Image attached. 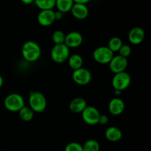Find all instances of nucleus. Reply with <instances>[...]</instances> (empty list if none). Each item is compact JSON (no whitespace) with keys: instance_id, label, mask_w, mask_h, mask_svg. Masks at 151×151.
Here are the masks:
<instances>
[{"instance_id":"obj_16","label":"nucleus","mask_w":151,"mask_h":151,"mask_svg":"<svg viewBox=\"0 0 151 151\" xmlns=\"http://www.w3.org/2000/svg\"><path fill=\"white\" fill-rule=\"evenodd\" d=\"M105 137L109 141L116 142L122 139V133L119 128L115 126H111L106 129L105 132Z\"/></svg>"},{"instance_id":"obj_18","label":"nucleus","mask_w":151,"mask_h":151,"mask_svg":"<svg viewBox=\"0 0 151 151\" xmlns=\"http://www.w3.org/2000/svg\"><path fill=\"white\" fill-rule=\"evenodd\" d=\"M74 3L73 0H55V7L58 11L65 13L70 11Z\"/></svg>"},{"instance_id":"obj_22","label":"nucleus","mask_w":151,"mask_h":151,"mask_svg":"<svg viewBox=\"0 0 151 151\" xmlns=\"http://www.w3.org/2000/svg\"><path fill=\"white\" fill-rule=\"evenodd\" d=\"M83 146V151H100V144L95 139H88Z\"/></svg>"},{"instance_id":"obj_29","label":"nucleus","mask_w":151,"mask_h":151,"mask_svg":"<svg viewBox=\"0 0 151 151\" xmlns=\"http://www.w3.org/2000/svg\"><path fill=\"white\" fill-rule=\"evenodd\" d=\"M21 1H22V3H24L25 4H30L32 2H34L35 0H21Z\"/></svg>"},{"instance_id":"obj_26","label":"nucleus","mask_w":151,"mask_h":151,"mask_svg":"<svg viewBox=\"0 0 151 151\" xmlns=\"http://www.w3.org/2000/svg\"><path fill=\"white\" fill-rule=\"evenodd\" d=\"M109 121V116H108L107 115L100 114V118H99L98 123L102 125H106V124H108Z\"/></svg>"},{"instance_id":"obj_28","label":"nucleus","mask_w":151,"mask_h":151,"mask_svg":"<svg viewBox=\"0 0 151 151\" xmlns=\"http://www.w3.org/2000/svg\"><path fill=\"white\" fill-rule=\"evenodd\" d=\"M75 3H79V4H86L87 3L89 2L91 0H73Z\"/></svg>"},{"instance_id":"obj_8","label":"nucleus","mask_w":151,"mask_h":151,"mask_svg":"<svg viewBox=\"0 0 151 151\" xmlns=\"http://www.w3.org/2000/svg\"><path fill=\"white\" fill-rule=\"evenodd\" d=\"M91 73L88 69L86 68H80L77 70L73 71L72 79L75 83L81 86H85L89 83L91 81Z\"/></svg>"},{"instance_id":"obj_12","label":"nucleus","mask_w":151,"mask_h":151,"mask_svg":"<svg viewBox=\"0 0 151 151\" xmlns=\"http://www.w3.org/2000/svg\"><path fill=\"white\" fill-rule=\"evenodd\" d=\"M145 31L139 27H135L130 30L128 33V40L134 45L140 44L145 39Z\"/></svg>"},{"instance_id":"obj_30","label":"nucleus","mask_w":151,"mask_h":151,"mask_svg":"<svg viewBox=\"0 0 151 151\" xmlns=\"http://www.w3.org/2000/svg\"><path fill=\"white\" fill-rule=\"evenodd\" d=\"M3 83H4V80H3L2 77H1V75H0V88H1V87L2 86Z\"/></svg>"},{"instance_id":"obj_10","label":"nucleus","mask_w":151,"mask_h":151,"mask_svg":"<svg viewBox=\"0 0 151 151\" xmlns=\"http://www.w3.org/2000/svg\"><path fill=\"white\" fill-rule=\"evenodd\" d=\"M82 35L80 32L76 31H72L69 32L67 35L65 36L64 44L69 49L70 48H77L79 47L83 43Z\"/></svg>"},{"instance_id":"obj_13","label":"nucleus","mask_w":151,"mask_h":151,"mask_svg":"<svg viewBox=\"0 0 151 151\" xmlns=\"http://www.w3.org/2000/svg\"><path fill=\"white\" fill-rule=\"evenodd\" d=\"M70 11L72 16L75 19H79V20L86 19L87 16H88V13H89L86 4H79V3H74Z\"/></svg>"},{"instance_id":"obj_3","label":"nucleus","mask_w":151,"mask_h":151,"mask_svg":"<svg viewBox=\"0 0 151 151\" xmlns=\"http://www.w3.org/2000/svg\"><path fill=\"white\" fill-rule=\"evenodd\" d=\"M4 105L7 111L16 112L25 106V102L23 97L17 93H12L5 97Z\"/></svg>"},{"instance_id":"obj_25","label":"nucleus","mask_w":151,"mask_h":151,"mask_svg":"<svg viewBox=\"0 0 151 151\" xmlns=\"http://www.w3.org/2000/svg\"><path fill=\"white\" fill-rule=\"evenodd\" d=\"M118 52H119V55L127 58L131 54V48L129 45L122 44V46L121 47V48L119 49V50Z\"/></svg>"},{"instance_id":"obj_24","label":"nucleus","mask_w":151,"mask_h":151,"mask_svg":"<svg viewBox=\"0 0 151 151\" xmlns=\"http://www.w3.org/2000/svg\"><path fill=\"white\" fill-rule=\"evenodd\" d=\"M64 151H83V146L78 142H70L65 147Z\"/></svg>"},{"instance_id":"obj_1","label":"nucleus","mask_w":151,"mask_h":151,"mask_svg":"<svg viewBox=\"0 0 151 151\" xmlns=\"http://www.w3.org/2000/svg\"><path fill=\"white\" fill-rule=\"evenodd\" d=\"M22 54L27 61L35 62L41 57V49L35 41H27L22 46Z\"/></svg>"},{"instance_id":"obj_9","label":"nucleus","mask_w":151,"mask_h":151,"mask_svg":"<svg viewBox=\"0 0 151 151\" xmlns=\"http://www.w3.org/2000/svg\"><path fill=\"white\" fill-rule=\"evenodd\" d=\"M127 67H128V59L119 55L114 56L111 60L109 62V68L114 74L125 72Z\"/></svg>"},{"instance_id":"obj_14","label":"nucleus","mask_w":151,"mask_h":151,"mask_svg":"<svg viewBox=\"0 0 151 151\" xmlns=\"http://www.w3.org/2000/svg\"><path fill=\"white\" fill-rule=\"evenodd\" d=\"M125 103L122 99L115 97L111 100L109 104V110L114 116H118L124 111Z\"/></svg>"},{"instance_id":"obj_20","label":"nucleus","mask_w":151,"mask_h":151,"mask_svg":"<svg viewBox=\"0 0 151 151\" xmlns=\"http://www.w3.org/2000/svg\"><path fill=\"white\" fill-rule=\"evenodd\" d=\"M34 2L41 10H52L55 7V0H35Z\"/></svg>"},{"instance_id":"obj_19","label":"nucleus","mask_w":151,"mask_h":151,"mask_svg":"<svg viewBox=\"0 0 151 151\" xmlns=\"http://www.w3.org/2000/svg\"><path fill=\"white\" fill-rule=\"evenodd\" d=\"M19 115L22 120L24 122H29L33 118L34 112L30 108L24 106L19 111Z\"/></svg>"},{"instance_id":"obj_4","label":"nucleus","mask_w":151,"mask_h":151,"mask_svg":"<svg viewBox=\"0 0 151 151\" xmlns=\"http://www.w3.org/2000/svg\"><path fill=\"white\" fill-rule=\"evenodd\" d=\"M52 60L57 63H61L68 60L69 49L64 44H55L50 52Z\"/></svg>"},{"instance_id":"obj_11","label":"nucleus","mask_w":151,"mask_h":151,"mask_svg":"<svg viewBox=\"0 0 151 151\" xmlns=\"http://www.w3.org/2000/svg\"><path fill=\"white\" fill-rule=\"evenodd\" d=\"M37 21L38 24L43 27H48L52 24L55 21V11L52 10H41L37 16Z\"/></svg>"},{"instance_id":"obj_7","label":"nucleus","mask_w":151,"mask_h":151,"mask_svg":"<svg viewBox=\"0 0 151 151\" xmlns=\"http://www.w3.org/2000/svg\"><path fill=\"white\" fill-rule=\"evenodd\" d=\"M81 114H82L83 121L88 125H94L98 124L100 114L98 109H97L94 106H87L86 109L83 111Z\"/></svg>"},{"instance_id":"obj_27","label":"nucleus","mask_w":151,"mask_h":151,"mask_svg":"<svg viewBox=\"0 0 151 151\" xmlns=\"http://www.w3.org/2000/svg\"><path fill=\"white\" fill-rule=\"evenodd\" d=\"M63 13H61V12L58 11V10L57 12H55V20H60L63 18Z\"/></svg>"},{"instance_id":"obj_23","label":"nucleus","mask_w":151,"mask_h":151,"mask_svg":"<svg viewBox=\"0 0 151 151\" xmlns=\"http://www.w3.org/2000/svg\"><path fill=\"white\" fill-rule=\"evenodd\" d=\"M66 35L62 30H55L52 34V41L55 44H64V40Z\"/></svg>"},{"instance_id":"obj_31","label":"nucleus","mask_w":151,"mask_h":151,"mask_svg":"<svg viewBox=\"0 0 151 151\" xmlns=\"http://www.w3.org/2000/svg\"><path fill=\"white\" fill-rule=\"evenodd\" d=\"M121 92H122V91H119V90H114V93L115 94H116V95H119Z\"/></svg>"},{"instance_id":"obj_5","label":"nucleus","mask_w":151,"mask_h":151,"mask_svg":"<svg viewBox=\"0 0 151 151\" xmlns=\"http://www.w3.org/2000/svg\"><path fill=\"white\" fill-rule=\"evenodd\" d=\"M131 82V76L126 72H119L115 74L112 78V86L114 90H119L122 91L123 90L128 88Z\"/></svg>"},{"instance_id":"obj_21","label":"nucleus","mask_w":151,"mask_h":151,"mask_svg":"<svg viewBox=\"0 0 151 151\" xmlns=\"http://www.w3.org/2000/svg\"><path fill=\"white\" fill-rule=\"evenodd\" d=\"M122 44H123V43H122V39L120 38H119V37H113L109 41L107 47L113 52H115L119 51Z\"/></svg>"},{"instance_id":"obj_6","label":"nucleus","mask_w":151,"mask_h":151,"mask_svg":"<svg viewBox=\"0 0 151 151\" xmlns=\"http://www.w3.org/2000/svg\"><path fill=\"white\" fill-rule=\"evenodd\" d=\"M114 52L108 47H99L94 50L93 58L94 60L100 64H107L114 57Z\"/></svg>"},{"instance_id":"obj_17","label":"nucleus","mask_w":151,"mask_h":151,"mask_svg":"<svg viewBox=\"0 0 151 151\" xmlns=\"http://www.w3.org/2000/svg\"><path fill=\"white\" fill-rule=\"evenodd\" d=\"M68 62H69V67L75 71L82 67L83 60L80 55L74 54L69 55V58H68Z\"/></svg>"},{"instance_id":"obj_15","label":"nucleus","mask_w":151,"mask_h":151,"mask_svg":"<svg viewBox=\"0 0 151 151\" xmlns=\"http://www.w3.org/2000/svg\"><path fill=\"white\" fill-rule=\"evenodd\" d=\"M87 106L86 101L82 97H75L69 103V109L72 113L81 114Z\"/></svg>"},{"instance_id":"obj_2","label":"nucleus","mask_w":151,"mask_h":151,"mask_svg":"<svg viewBox=\"0 0 151 151\" xmlns=\"http://www.w3.org/2000/svg\"><path fill=\"white\" fill-rule=\"evenodd\" d=\"M29 108L34 113H41L47 108V100L42 93L39 91H32L29 96Z\"/></svg>"}]
</instances>
